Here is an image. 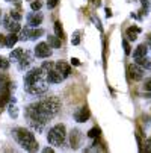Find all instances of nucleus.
I'll use <instances>...</instances> for the list:
<instances>
[{
	"mask_svg": "<svg viewBox=\"0 0 151 153\" xmlns=\"http://www.w3.org/2000/svg\"><path fill=\"white\" fill-rule=\"evenodd\" d=\"M89 117H91V112H89V109L86 108V106L80 108L79 111L74 114V120H76V121H79V123H85Z\"/></svg>",
	"mask_w": 151,
	"mask_h": 153,
	"instance_id": "nucleus-10",
	"label": "nucleus"
},
{
	"mask_svg": "<svg viewBox=\"0 0 151 153\" xmlns=\"http://www.w3.org/2000/svg\"><path fill=\"white\" fill-rule=\"evenodd\" d=\"M59 109H60V102L56 97H50V99L41 100L38 103L27 106L26 115L29 117V121L46 124L49 120H52L57 114Z\"/></svg>",
	"mask_w": 151,
	"mask_h": 153,
	"instance_id": "nucleus-1",
	"label": "nucleus"
},
{
	"mask_svg": "<svg viewBox=\"0 0 151 153\" xmlns=\"http://www.w3.org/2000/svg\"><path fill=\"white\" fill-rule=\"evenodd\" d=\"M0 105H2V100H0Z\"/></svg>",
	"mask_w": 151,
	"mask_h": 153,
	"instance_id": "nucleus-39",
	"label": "nucleus"
},
{
	"mask_svg": "<svg viewBox=\"0 0 151 153\" xmlns=\"http://www.w3.org/2000/svg\"><path fill=\"white\" fill-rule=\"evenodd\" d=\"M6 2H12V0H6Z\"/></svg>",
	"mask_w": 151,
	"mask_h": 153,
	"instance_id": "nucleus-38",
	"label": "nucleus"
},
{
	"mask_svg": "<svg viewBox=\"0 0 151 153\" xmlns=\"http://www.w3.org/2000/svg\"><path fill=\"white\" fill-rule=\"evenodd\" d=\"M147 44H141V46H138L136 47V50H135V53H133V58H135V61H139V59H142V58H145L147 56Z\"/></svg>",
	"mask_w": 151,
	"mask_h": 153,
	"instance_id": "nucleus-14",
	"label": "nucleus"
},
{
	"mask_svg": "<svg viewBox=\"0 0 151 153\" xmlns=\"http://www.w3.org/2000/svg\"><path fill=\"white\" fill-rule=\"evenodd\" d=\"M122 46H124V53L125 55H130V46H128V41L122 39Z\"/></svg>",
	"mask_w": 151,
	"mask_h": 153,
	"instance_id": "nucleus-27",
	"label": "nucleus"
},
{
	"mask_svg": "<svg viewBox=\"0 0 151 153\" xmlns=\"http://www.w3.org/2000/svg\"><path fill=\"white\" fill-rule=\"evenodd\" d=\"M79 35H80V32H76V33H74V38L71 39V42H73L74 46H77L79 42H80V36H79Z\"/></svg>",
	"mask_w": 151,
	"mask_h": 153,
	"instance_id": "nucleus-30",
	"label": "nucleus"
},
{
	"mask_svg": "<svg viewBox=\"0 0 151 153\" xmlns=\"http://www.w3.org/2000/svg\"><path fill=\"white\" fill-rule=\"evenodd\" d=\"M9 115H11L12 118H17V117H18V108H17L15 103H11V105H9Z\"/></svg>",
	"mask_w": 151,
	"mask_h": 153,
	"instance_id": "nucleus-21",
	"label": "nucleus"
},
{
	"mask_svg": "<svg viewBox=\"0 0 151 153\" xmlns=\"http://www.w3.org/2000/svg\"><path fill=\"white\" fill-rule=\"evenodd\" d=\"M30 64H32V55H30L29 52H24V55L21 56V59L18 61V67H20V70H26Z\"/></svg>",
	"mask_w": 151,
	"mask_h": 153,
	"instance_id": "nucleus-13",
	"label": "nucleus"
},
{
	"mask_svg": "<svg viewBox=\"0 0 151 153\" xmlns=\"http://www.w3.org/2000/svg\"><path fill=\"white\" fill-rule=\"evenodd\" d=\"M42 14H39V12H32V14H29L27 15V25L30 26V27H33V26H38V25H41L42 23Z\"/></svg>",
	"mask_w": 151,
	"mask_h": 153,
	"instance_id": "nucleus-11",
	"label": "nucleus"
},
{
	"mask_svg": "<svg viewBox=\"0 0 151 153\" xmlns=\"http://www.w3.org/2000/svg\"><path fill=\"white\" fill-rule=\"evenodd\" d=\"M106 15H107V17H112V11H110L109 8H107V9H106Z\"/></svg>",
	"mask_w": 151,
	"mask_h": 153,
	"instance_id": "nucleus-36",
	"label": "nucleus"
},
{
	"mask_svg": "<svg viewBox=\"0 0 151 153\" xmlns=\"http://www.w3.org/2000/svg\"><path fill=\"white\" fill-rule=\"evenodd\" d=\"M9 62H11V61H8L6 58L0 56V68H2V70H8V68H9Z\"/></svg>",
	"mask_w": 151,
	"mask_h": 153,
	"instance_id": "nucleus-23",
	"label": "nucleus"
},
{
	"mask_svg": "<svg viewBox=\"0 0 151 153\" xmlns=\"http://www.w3.org/2000/svg\"><path fill=\"white\" fill-rule=\"evenodd\" d=\"M30 8H32V11H39L42 8V3L39 2V0H33V2L30 3Z\"/></svg>",
	"mask_w": 151,
	"mask_h": 153,
	"instance_id": "nucleus-25",
	"label": "nucleus"
},
{
	"mask_svg": "<svg viewBox=\"0 0 151 153\" xmlns=\"http://www.w3.org/2000/svg\"><path fill=\"white\" fill-rule=\"evenodd\" d=\"M57 3H59V0H49V2H47V8L49 9H53V8L57 6Z\"/></svg>",
	"mask_w": 151,
	"mask_h": 153,
	"instance_id": "nucleus-28",
	"label": "nucleus"
},
{
	"mask_svg": "<svg viewBox=\"0 0 151 153\" xmlns=\"http://www.w3.org/2000/svg\"><path fill=\"white\" fill-rule=\"evenodd\" d=\"M88 137L89 138H98L100 137V129L98 127H92L89 132H88Z\"/></svg>",
	"mask_w": 151,
	"mask_h": 153,
	"instance_id": "nucleus-24",
	"label": "nucleus"
},
{
	"mask_svg": "<svg viewBox=\"0 0 151 153\" xmlns=\"http://www.w3.org/2000/svg\"><path fill=\"white\" fill-rule=\"evenodd\" d=\"M79 140H80V132H79V130H73V134H71V146L77 147Z\"/></svg>",
	"mask_w": 151,
	"mask_h": 153,
	"instance_id": "nucleus-19",
	"label": "nucleus"
},
{
	"mask_svg": "<svg viewBox=\"0 0 151 153\" xmlns=\"http://www.w3.org/2000/svg\"><path fill=\"white\" fill-rule=\"evenodd\" d=\"M23 55H24V50H23V49H14V50L11 52V55H9V61H12V62H18Z\"/></svg>",
	"mask_w": 151,
	"mask_h": 153,
	"instance_id": "nucleus-17",
	"label": "nucleus"
},
{
	"mask_svg": "<svg viewBox=\"0 0 151 153\" xmlns=\"http://www.w3.org/2000/svg\"><path fill=\"white\" fill-rule=\"evenodd\" d=\"M2 44H5V35L0 33V46H2Z\"/></svg>",
	"mask_w": 151,
	"mask_h": 153,
	"instance_id": "nucleus-34",
	"label": "nucleus"
},
{
	"mask_svg": "<svg viewBox=\"0 0 151 153\" xmlns=\"http://www.w3.org/2000/svg\"><path fill=\"white\" fill-rule=\"evenodd\" d=\"M0 14H2V11H0Z\"/></svg>",
	"mask_w": 151,
	"mask_h": 153,
	"instance_id": "nucleus-40",
	"label": "nucleus"
},
{
	"mask_svg": "<svg viewBox=\"0 0 151 153\" xmlns=\"http://www.w3.org/2000/svg\"><path fill=\"white\" fill-rule=\"evenodd\" d=\"M92 21H94V23H95V26L100 29V30H103V27H101V25H100V20L98 18H95V17H92Z\"/></svg>",
	"mask_w": 151,
	"mask_h": 153,
	"instance_id": "nucleus-32",
	"label": "nucleus"
},
{
	"mask_svg": "<svg viewBox=\"0 0 151 153\" xmlns=\"http://www.w3.org/2000/svg\"><path fill=\"white\" fill-rule=\"evenodd\" d=\"M12 135L24 150H27V152L38 150V143L35 140V135L30 132V130H27L24 127H17V129L12 130Z\"/></svg>",
	"mask_w": 151,
	"mask_h": 153,
	"instance_id": "nucleus-3",
	"label": "nucleus"
},
{
	"mask_svg": "<svg viewBox=\"0 0 151 153\" xmlns=\"http://www.w3.org/2000/svg\"><path fill=\"white\" fill-rule=\"evenodd\" d=\"M139 33H141V29L138 26H132V27H128L125 30V36H127V39H130V41H135Z\"/></svg>",
	"mask_w": 151,
	"mask_h": 153,
	"instance_id": "nucleus-15",
	"label": "nucleus"
},
{
	"mask_svg": "<svg viewBox=\"0 0 151 153\" xmlns=\"http://www.w3.org/2000/svg\"><path fill=\"white\" fill-rule=\"evenodd\" d=\"M144 88H145V91H151V79H147V80H145Z\"/></svg>",
	"mask_w": 151,
	"mask_h": 153,
	"instance_id": "nucleus-31",
	"label": "nucleus"
},
{
	"mask_svg": "<svg viewBox=\"0 0 151 153\" xmlns=\"http://www.w3.org/2000/svg\"><path fill=\"white\" fill-rule=\"evenodd\" d=\"M63 79H65V77H63L56 68H55V70L52 68V70L47 73V80H49L50 83H60Z\"/></svg>",
	"mask_w": 151,
	"mask_h": 153,
	"instance_id": "nucleus-12",
	"label": "nucleus"
},
{
	"mask_svg": "<svg viewBox=\"0 0 151 153\" xmlns=\"http://www.w3.org/2000/svg\"><path fill=\"white\" fill-rule=\"evenodd\" d=\"M147 42H148V46H150V49H151V33L147 36Z\"/></svg>",
	"mask_w": 151,
	"mask_h": 153,
	"instance_id": "nucleus-35",
	"label": "nucleus"
},
{
	"mask_svg": "<svg viewBox=\"0 0 151 153\" xmlns=\"http://www.w3.org/2000/svg\"><path fill=\"white\" fill-rule=\"evenodd\" d=\"M141 3H142V6L145 9V14H148V11H150V0H141Z\"/></svg>",
	"mask_w": 151,
	"mask_h": 153,
	"instance_id": "nucleus-29",
	"label": "nucleus"
},
{
	"mask_svg": "<svg viewBox=\"0 0 151 153\" xmlns=\"http://www.w3.org/2000/svg\"><path fill=\"white\" fill-rule=\"evenodd\" d=\"M128 77H130L132 80H141L144 77V70L139 64H132V65H128Z\"/></svg>",
	"mask_w": 151,
	"mask_h": 153,
	"instance_id": "nucleus-7",
	"label": "nucleus"
},
{
	"mask_svg": "<svg viewBox=\"0 0 151 153\" xmlns=\"http://www.w3.org/2000/svg\"><path fill=\"white\" fill-rule=\"evenodd\" d=\"M55 68H56L63 77H68V76L71 74V67H70V64L63 62V61H57V62L55 64Z\"/></svg>",
	"mask_w": 151,
	"mask_h": 153,
	"instance_id": "nucleus-9",
	"label": "nucleus"
},
{
	"mask_svg": "<svg viewBox=\"0 0 151 153\" xmlns=\"http://www.w3.org/2000/svg\"><path fill=\"white\" fill-rule=\"evenodd\" d=\"M41 35H44L42 29H30V26L21 29V35L18 36V39H38Z\"/></svg>",
	"mask_w": 151,
	"mask_h": 153,
	"instance_id": "nucleus-5",
	"label": "nucleus"
},
{
	"mask_svg": "<svg viewBox=\"0 0 151 153\" xmlns=\"http://www.w3.org/2000/svg\"><path fill=\"white\" fill-rule=\"evenodd\" d=\"M17 41H18V35H17L15 32H11L9 35H6V36H5V46L11 49Z\"/></svg>",
	"mask_w": 151,
	"mask_h": 153,
	"instance_id": "nucleus-16",
	"label": "nucleus"
},
{
	"mask_svg": "<svg viewBox=\"0 0 151 153\" xmlns=\"http://www.w3.org/2000/svg\"><path fill=\"white\" fill-rule=\"evenodd\" d=\"M55 32H56V36H59L60 39L63 38V29L60 26V21H56L55 23Z\"/></svg>",
	"mask_w": 151,
	"mask_h": 153,
	"instance_id": "nucleus-20",
	"label": "nucleus"
},
{
	"mask_svg": "<svg viewBox=\"0 0 151 153\" xmlns=\"http://www.w3.org/2000/svg\"><path fill=\"white\" fill-rule=\"evenodd\" d=\"M14 20H17V21H20L21 20V14H20V11L18 9H14V11H11V14H9Z\"/></svg>",
	"mask_w": 151,
	"mask_h": 153,
	"instance_id": "nucleus-26",
	"label": "nucleus"
},
{
	"mask_svg": "<svg viewBox=\"0 0 151 153\" xmlns=\"http://www.w3.org/2000/svg\"><path fill=\"white\" fill-rule=\"evenodd\" d=\"M3 23H5L3 26H5V27H6L9 32H15V33H17V32L21 29V26L18 25V21H17V20H14L11 15H9V17H5Z\"/></svg>",
	"mask_w": 151,
	"mask_h": 153,
	"instance_id": "nucleus-8",
	"label": "nucleus"
},
{
	"mask_svg": "<svg viewBox=\"0 0 151 153\" xmlns=\"http://www.w3.org/2000/svg\"><path fill=\"white\" fill-rule=\"evenodd\" d=\"M47 42H49V46L53 47V49H59L60 47V38L56 36V35H50L49 39H47Z\"/></svg>",
	"mask_w": 151,
	"mask_h": 153,
	"instance_id": "nucleus-18",
	"label": "nucleus"
},
{
	"mask_svg": "<svg viewBox=\"0 0 151 153\" xmlns=\"http://www.w3.org/2000/svg\"><path fill=\"white\" fill-rule=\"evenodd\" d=\"M41 68H42V71H46V73H49L52 68H55V64L53 62H50V61H46L44 64L41 65Z\"/></svg>",
	"mask_w": 151,
	"mask_h": 153,
	"instance_id": "nucleus-22",
	"label": "nucleus"
},
{
	"mask_svg": "<svg viewBox=\"0 0 151 153\" xmlns=\"http://www.w3.org/2000/svg\"><path fill=\"white\" fill-rule=\"evenodd\" d=\"M44 152H46V153H52V152H53V149H50V147H47V149H44Z\"/></svg>",
	"mask_w": 151,
	"mask_h": 153,
	"instance_id": "nucleus-37",
	"label": "nucleus"
},
{
	"mask_svg": "<svg viewBox=\"0 0 151 153\" xmlns=\"http://www.w3.org/2000/svg\"><path fill=\"white\" fill-rule=\"evenodd\" d=\"M65 137H67L65 126H63V124H56V126H53L49 130L47 141L52 146H60V144H63V141H65Z\"/></svg>",
	"mask_w": 151,
	"mask_h": 153,
	"instance_id": "nucleus-4",
	"label": "nucleus"
},
{
	"mask_svg": "<svg viewBox=\"0 0 151 153\" xmlns=\"http://www.w3.org/2000/svg\"><path fill=\"white\" fill-rule=\"evenodd\" d=\"M52 55V47L49 42H38L35 47V56L36 58H49Z\"/></svg>",
	"mask_w": 151,
	"mask_h": 153,
	"instance_id": "nucleus-6",
	"label": "nucleus"
},
{
	"mask_svg": "<svg viewBox=\"0 0 151 153\" xmlns=\"http://www.w3.org/2000/svg\"><path fill=\"white\" fill-rule=\"evenodd\" d=\"M24 90L30 94H42L49 90L47 73L42 71V68H32L26 73L24 77Z\"/></svg>",
	"mask_w": 151,
	"mask_h": 153,
	"instance_id": "nucleus-2",
	"label": "nucleus"
},
{
	"mask_svg": "<svg viewBox=\"0 0 151 153\" xmlns=\"http://www.w3.org/2000/svg\"><path fill=\"white\" fill-rule=\"evenodd\" d=\"M71 64H73V65H80V61H79L77 58H73V59H71Z\"/></svg>",
	"mask_w": 151,
	"mask_h": 153,
	"instance_id": "nucleus-33",
	"label": "nucleus"
}]
</instances>
